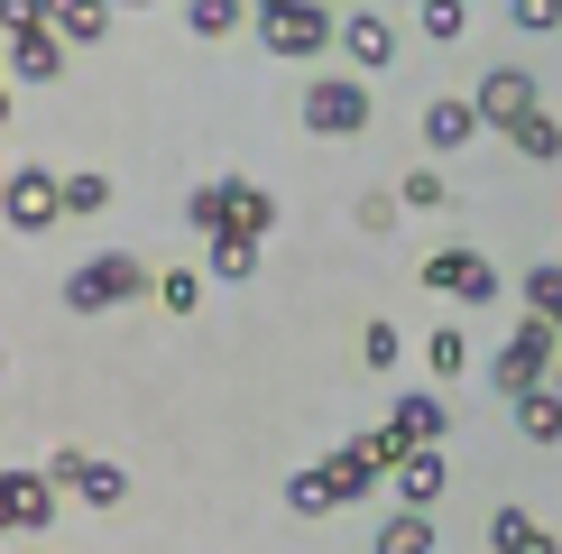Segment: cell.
I'll return each mask as SVG.
<instances>
[{
  "label": "cell",
  "mask_w": 562,
  "mask_h": 554,
  "mask_svg": "<svg viewBox=\"0 0 562 554\" xmlns=\"http://www.w3.org/2000/svg\"><path fill=\"white\" fill-rule=\"evenodd\" d=\"M415 130H425V157H461V148H471V138H480L488 121H480V102H471V92H434Z\"/></svg>",
  "instance_id": "cell-11"
},
{
  "label": "cell",
  "mask_w": 562,
  "mask_h": 554,
  "mask_svg": "<svg viewBox=\"0 0 562 554\" xmlns=\"http://www.w3.org/2000/svg\"><path fill=\"white\" fill-rule=\"evenodd\" d=\"M65 56H75V46H65L56 29H10V84H56L65 75Z\"/></svg>",
  "instance_id": "cell-12"
},
{
  "label": "cell",
  "mask_w": 562,
  "mask_h": 554,
  "mask_svg": "<svg viewBox=\"0 0 562 554\" xmlns=\"http://www.w3.org/2000/svg\"><path fill=\"white\" fill-rule=\"evenodd\" d=\"M553 361H562V323H517V333L498 342V361H488V379H498V398L517 407V398H535V388H553Z\"/></svg>",
  "instance_id": "cell-2"
},
{
  "label": "cell",
  "mask_w": 562,
  "mask_h": 554,
  "mask_svg": "<svg viewBox=\"0 0 562 554\" xmlns=\"http://www.w3.org/2000/svg\"><path fill=\"white\" fill-rule=\"evenodd\" d=\"M286 508H295V518H333V508H341L333 499V472H323V462H314V472H295L286 480Z\"/></svg>",
  "instance_id": "cell-25"
},
{
  "label": "cell",
  "mask_w": 562,
  "mask_h": 554,
  "mask_svg": "<svg viewBox=\"0 0 562 554\" xmlns=\"http://www.w3.org/2000/svg\"><path fill=\"white\" fill-rule=\"evenodd\" d=\"M323 472H333V499H341V508H360V499H379V480H387V462H369L360 444H341L333 462H323Z\"/></svg>",
  "instance_id": "cell-16"
},
{
  "label": "cell",
  "mask_w": 562,
  "mask_h": 554,
  "mask_svg": "<svg viewBox=\"0 0 562 554\" xmlns=\"http://www.w3.org/2000/svg\"><path fill=\"white\" fill-rule=\"evenodd\" d=\"M396 213H406V203H396V185H369V195L350 203V222H360V231H379V241L396 231Z\"/></svg>",
  "instance_id": "cell-31"
},
{
  "label": "cell",
  "mask_w": 562,
  "mask_h": 554,
  "mask_svg": "<svg viewBox=\"0 0 562 554\" xmlns=\"http://www.w3.org/2000/svg\"><path fill=\"white\" fill-rule=\"evenodd\" d=\"M360 453H369V462H387V472H396V462H406L415 444H406V434H396V425H387V416H379V425H369V434H360Z\"/></svg>",
  "instance_id": "cell-34"
},
{
  "label": "cell",
  "mask_w": 562,
  "mask_h": 554,
  "mask_svg": "<svg viewBox=\"0 0 562 554\" xmlns=\"http://www.w3.org/2000/svg\"><path fill=\"white\" fill-rule=\"evenodd\" d=\"M184 29L194 37H240V29H259V10L249 0H184Z\"/></svg>",
  "instance_id": "cell-17"
},
{
  "label": "cell",
  "mask_w": 562,
  "mask_h": 554,
  "mask_svg": "<svg viewBox=\"0 0 562 554\" xmlns=\"http://www.w3.org/2000/svg\"><path fill=\"white\" fill-rule=\"evenodd\" d=\"M369 554H434V518L425 508H396V518H379V545Z\"/></svg>",
  "instance_id": "cell-20"
},
{
  "label": "cell",
  "mask_w": 562,
  "mask_h": 554,
  "mask_svg": "<svg viewBox=\"0 0 562 554\" xmlns=\"http://www.w3.org/2000/svg\"><path fill=\"white\" fill-rule=\"evenodd\" d=\"M111 195H121V185H111L102 167H83V176H65V213H75V222H92V213H111Z\"/></svg>",
  "instance_id": "cell-23"
},
{
  "label": "cell",
  "mask_w": 562,
  "mask_h": 554,
  "mask_svg": "<svg viewBox=\"0 0 562 554\" xmlns=\"http://www.w3.org/2000/svg\"><path fill=\"white\" fill-rule=\"evenodd\" d=\"M10 29H46V0H10Z\"/></svg>",
  "instance_id": "cell-35"
},
{
  "label": "cell",
  "mask_w": 562,
  "mask_h": 554,
  "mask_svg": "<svg viewBox=\"0 0 562 554\" xmlns=\"http://www.w3.org/2000/svg\"><path fill=\"white\" fill-rule=\"evenodd\" d=\"M111 10H157V0H111Z\"/></svg>",
  "instance_id": "cell-38"
},
{
  "label": "cell",
  "mask_w": 562,
  "mask_h": 554,
  "mask_svg": "<svg viewBox=\"0 0 562 554\" xmlns=\"http://www.w3.org/2000/svg\"><path fill=\"white\" fill-rule=\"evenodd\" d=\"M167 268H148L138 250H92L83 268H65V306L75 314H111V306H138Z\"/></svg>",
  "instance_id": "cell-1"
},
{
  "label": "cell",
  "mask_w": 562,
  "mask_h": 554,
  "mask_svg": "<svg viewBox=\"0 0 562 554\" xmlns=\"http://www.w3.org/2000/svg\"><path fill=\"white\" fill-rule=\"evenodd\" d=\"M259 46H268L277 65H314V56H333V46H341V10H333V0L277 10V19H259Z\"/></svg>",
  "instance_id": "cell-4"
},
{
  "label": "cell",
  "mask_w": 562,
  "mask_h": 554,
  "mask_svg": "<svg viewBox=\"0 0 562 554\" xmlns=\"http://www.w3.org/2000/svg\"><path fill=\"white\" fill-rule=\"evenodd\" d=\"M425 369H434V379H461V369H471V333H452V323L425 333Z\"/></svg>",
  "instance_id": "cell-29"
},
{
  "label": "cell",
  "mask_w": 562,
  "mask_h": 554,
  "mask_svg": "<svg viewBox=\"0 0 562 554\" xmlns=\"http://www.w3.org/2000/svg\"><path fill=\"white\" fill-rule=\"evenodd\" d=\"M249 10H259V19H277V10H304V0H249Z\"/></svg>",
  "instance_id": "cell-37"
},
{
  "label": "cell",
  "mask_w": 562,
  "mask_h": 554,
  "mask_svg": "<svg viewBox=\"0 0 562 554\" xmlns=\"http://www.w3.org/2000/svg\"><path fill=\"white\" fill-rule=\"evenodd\" d=\"M517 434H526V444H562V398H553V388L517 398Z\"/></svg>",
  "instance_id": "cell-22"
},
{
  "label": "cell",
  "mask_w": 562,
  "mask_h": 554,
  "mask_svg": "<svg viewBox=\"0 0 562 554\" xmlns=\"http://www.w3.org/2000/svg\"><path fill=\"white\" fill-rule=\"evenodd\" d=\"M157 306H167V314H194V306H203V277H194V268H167V277H157Z\"/></svg>",
  "instance_id": "cell-33"
},
{
  "label": "cell",
  "mask_w": 562,
  "mask_h": 554,
  "mask_svg": "<svg viewBox=\"0 0 562 554\" xmlns=\"http://www.w3.org/2000/svg\"><path fill=\"white\" fill-rule=\"evenodd\" d=\"M415 37L461 46V37H471V0H415Z\"/></svg>",
  "instance_id": "cell-21"
},
{
  "label": "cell",
  "mask_w": 562,
  "mask_h": 554,
  "mask_svg": "<svg viewBox=\"0 0 562 554\" xmlns=\"http://www.w3.org/2000/svg\"><path fill=\"white\" fill-rule=\"evenodd\" d=\"M56 472H10L0 480V518H10V536H46L56 527Z\"/></svg>",
  "instance_id": "cell-10"
},
{
  "label": "cell",
  "mask_w": 562,
  "mask_h": 554,
  "mask_svg": "<svg viewBox=\"0 0 562 554\" xmlns=\"http://www.w3.org/2000/svg\"><path fill=\"white\" fill-rule=\"evenodd\" d=\"M396 361H406V333H396L387 314H379V323H360V369H379V379H387Z\"/></svg>",
  "instance_id": "cell-28"
},
{
  "label": "cell",
  "mask_w": 562,
  "mask_h": 554,
  "mask_svg": "<svg viewBox=\"0 0 562 554\" xmlns=\"http://www.w3.org/2000/svg\"><path fill=\"white\" fill-rule=\"evenodd\" d=\"M259 231H213L203 241V277H222V287H240V277H259Z\"/></svg>",
  "instance_id": "cell-14"
},
{
  "label": "cell",
  "mask_w": 562,
  "mask_h": 554,
  "mask_svg": "<svg viewBox=\"0 0 562 554\" xmlns=\"http://www.w3.org/2000/svg\"><path fill=\"white\" fill-rule=\"evenodd\" d=\"M184 222H194L203 241H213V231H231V185H222V176L194 185V195H184Z\"/></svg>",
  "instance_id": "cell-26"
},
{
  "label": "cell",
  "mask_w": 562,
  "mask_h": 554,
  "mask_svg": "<svg viewBox=\"0 0 562 554\" xmlns=\"http://www.w3.org/2000/svg\"><path fill=\"white\" fill-rule=\"evenodd\" d=\"M507 148H517L526 167H553V157H562V121H553V111H535V121H526L517 138H507Z\"/></svg>",
  "instance_id": "cell-27"
},
{
  "label": "cell",
  "mask_w": 562,
  "mask_h": 554,
  "mask_svg": "<svg viewBox=\"0 0 562 554\" xmlns=\"http://www.w3.org/2000/svg\"><path fill=\"white\" fill-rule=\"evenodd\" d=\"M498 296H507V277H498V268H488L480 250H471V259H461V287H452V306H471V314H480V306H498Z\"/></svg>",
  "instance_id": "cell-24"
},
{
  "label": "cell",
  "mask_w": 562,
  "mask_h": 554,
  "mask_svg": "<svg viewBox=\"0 0 562 554\" xmlns=\"http://www.w3.org/2000/svg\"><path fill=\"white\" fill-rule=\"evenodd\" d=\"M341 56H350V75H369V84H379L387 65L406 56V29H396L379 0H369V10H341Z\"/></svg>",
  "instance_id": "cell-8"
},
{
  "label": "cell",
  "mask_w": 562,
  "mask_h": 554,
  "mask_svg": "<svg viewBox=\"0 0 562 554\" xmlns=\"http://www.w3.org/2000/svg\"><path fill=\"white\" fill-rule=\"evenodd\" d=\"M526 314L535 323H562V259L553 268H526Z\"/></svg>",
  "instance_id": "cell-30"
},
{
  "label": "cell",
  "mask_w": 562,
  "mask_h": 554,
  "mask_svg": "<svg viewBox=\"0 0 562 554\" xmlns=\"http://www.w3.org/2000/svg\"><path fill=\"white\" fill-rule=\"evenodd\" d=\"M387 490H396V508H442V490H452V444H415L406 462L387 472Z\"/></svg>",
  "instance_id": "cell-9"
},
{
  "label": "cell",
  "mask_w": 562,
  "mask_h": 554,
  "mask_svg": "<svg viewBox=\"0 0 562 554\" xmlns=\"http://www.w3.org/2000/svg\"><path fill=\"white\" fill-rule=\"evenodd\" d=\"M396 203H406V213H442V203H452V176H442L434 157H415V167L396 176Z\"/></svg>",
  "instance_id": "cell-18"
},
{
  "label": "cell",
  "mask_w": 562,
  "mask_h": 554,
  "mask_svg": "<svg viewBox=\"0 0 562 554\" xmlns=\"http://www.w3.org/2000/svg\"><path fill=\"white\" fill-rule=\"evenodd\" d=\"M507 29H517V37H553L562 29V0H507Z\"/></svg>",
  "instance_id": "cell-32"
},
{
  "label": "cell",
  "mask_w": 562,
  "mask_h": 554,
  "mask_svg": "<svg viewBox=\"0 0 562 554\" xmlns=\"http://www.w3.org/2000/svg\"><path fill=\"white\" fill-rule=\"evenodd\" d=\"M295 111H304L314 138H360L369 121H379V84H369V75H314Z\"/></svg>",
  "instance_id": "cell-3"
},
{
  "label": "cell",
  "mask_w": 562,
  "mask_h": 554,
  "mask_svg": "<svg viewBox=\"0 0 562 554\" xmlns=\"http://www.w3.org/2000/svg\"><path fill=\"white\" fill-rule=\"evenodd\" d=\"M471 102H480V121L498 130V138H517L535 111H544V84H535L526 65H488V75L471 84Z\"/></svg>",
  "instance_id": "cell-5"
},
{
  "label": "cell",
  "mask_w": 562,
  "mask_h": 554,
  "mask_svg": "<svg viewBox=\"0 0 562 554\" xmlns=\"http://www.w3.org/2000/svg\"><path fill=\"white\" fill-rule=\"evenodd\" d=\"M222 185H231V231H259V241H268V231H277V195L249 185V176H222Z\"/></svg>",
  "instance_id": "cell-19"
},
{
  "label": "cell",
  "mask_w": 562,
  "mask_h": 554,
  "mask_svg": "<svg viewBox=\"0 0 562 554\" xmlns=\"http://www.w3.org/2000/svg\"><path fill=\"white\" fill-rule=\"evenodd\" d=\"M46 29L65 46H102L111 37V0H46Z\"/></svg>",
  "instance_id": "cell-15"
},
{
  "label": "cell",
  "mask_w": 562,
  "mask_h": 554,
  "mask_svg": "<svg viewBox=\"0 0 562 554\" xmlns=\"http://www.w3.org/2000/svg\"><path fill=\"white\" fill-rule=\"evenodd\" d=\"M333 10H369V0H333Z\"/></svg>",
  "instance_id": "cell-39"
},
{
  "label": "cell",
  "mask_w": 562,
  "mask_h": 554,
  "mask_svg": "<svg viewBox=\"0 0 562 554\" xmlns=\"http://www.w3.org/2000/svg\"><path fill=\"white\" fill-rule=\"evenodd\" d=\"M46 472H56V490H65V499H83V508H121V499H130V472H121L111 453L65 444V453H46Z\"/></svg>",
  "instance_id": "cell-7"
},
{
  "label": "cell",
  "mask_w": 562,
  "mask_h": 554,
  "mask_svg": "<svg viewBox=\"0 0 562 554\" xmlns=\"http://www.w3.org/2000/svg\"><path fill=\"white\" fill-rule=\"evenodd\" d=\"M65 222V176L37 167V157H10V231L19 241H37V231Z\"/></svg>",
  "instance_id": "cell-6"
},
{
  "label": "cell",
  "mask_w": 562,
  "mask_h": 554,
  "mask_svg": "<svg viewBox=\"0 0 562 554\" xmlns=\"http://www.w3.org/2000/svg\"><path fill=\"white\" fill-rule=\"evenodd\" d=\"M387 425L406 434V444H452V407H442L434 388H406V398L387 407Z\"/></svg>",
  "instance_id": "cell-13"
},
{
  "label": "cell",
  "mask_w": 562,
  "mask_h": 554,
  "mask_svg": "<svg viewBox=\"0 0 562 554\" xmlns=\"http://www.w3.org/2000/svg\"><path fill=\"white\" fill-rule=\"evenodd\" d=\"M553 398H562V361H553Z\"/></svg>",
  "instance_id": "cell-40"
},
{
  "label": "cell",
  "mask_w": 562,
  "mask_h": 554,
  "mask_svg": "<svg viewBox=\"0 0 562 554\" xmlns=\"http://www.w3.org/2000/svg\"><path fill=\"white\" fill-rule=\"evenodd\" d=\"M517 554H562V536H553V527H535V536H526Z\"/></svg>",
  "instance_id": "cell-36"
}]
</instances>
